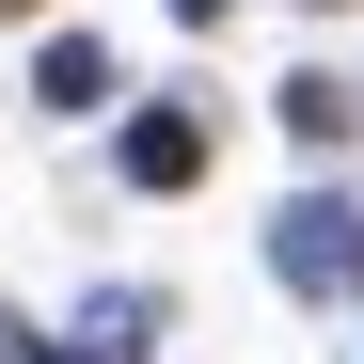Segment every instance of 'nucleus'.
I'll list each match as a JSON object with an SVG mask.
<instances>
[{
    "label": "nucleus",
    "mask_w": 364,
    "mask_h": 364,
    "mask_svg": "<svg viewBox=\"0 0 364 364\" xmlns=\"http://www.w3.org/2000/svg\"><path fill=\"white\" fill-rule=\"evenodd\" d=\"M127 174H143V191H191V174H206V127H191V111H143V127H127Z\"/></svg>",
    "instance_id": "nucleus-1"
},
{
    "label": "nucleus",
    "mask_w": 364,
    "mask_h": 364,
    "mask_svg": "<svg viewBox=\"0 0 364 364\" xmlns=\"http://www.w3.org/2000/svg\"><path fill=\"white\" fill-rule=\"evenodd\" d=\"M48 95H64V111H95V95H111V48H80V32H64V48H48Z\"/></svg>",
    "instance_id": "nucleus-2"
},
{
    "label": "nucleus",
    "mask_w": 364,
    "mask_h": 364,
    "mask_svg": "<svg viewBox=\"0 0 364 364\" xmlns=\"http://www.w3.org/2000/svg\"><path fill=\"white\" fill-rule=\"evenodd\" d=\"M0 16H32V0H0Z\"/></svg>",
    "instance_id": "nucleus-3"
}]
</instances>
